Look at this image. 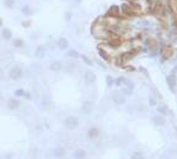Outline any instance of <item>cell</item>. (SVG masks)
Masks as SVG:
<instances>
[{
	"mask_svg": "<svg viewBox=\"0 0 177 159\" xmlns=\"http://www.w3.org/2000/svg\"><path fill=\"white\" fill-rule=\"evenodd\" d=\"M3 159H11V156H10V154H6V156L3 157Z\"/></svg>",
	"mask_w": 177,
	"mask_h": 159,
	"instance_id": "38",
	"label": "cell"
},
{
	"mask_svg": "<svg viewBox=\"0 0 177 159\" xmlns=\"http://www.w3.org/2000/svg\"><path fill=\"white\" fill-rule=\"evenodd\" d=\"M30 23H31L30 21H23V22H22V24H23L25 27H28V24H30Z\"/></svg>",
	"mask_w": 177,
	"mask_h": 159,
	"instance_id": "37",
	"label": "cell"
},
{
	"mask_svg": "<svg viewBox=\"0 0 177 159\" xmlns=\"http://www.w3.org/2000/svg\"><path fill=\"white\" fill-rule=\"evenodd\" d=\"M80 58L83 59V61H84V63H85L86 65H89V66H92V61L90 60V59H89L86 55H80Z\"/></svg>",
	"mask_w": 177,
	"mask_h": 159,
	"instance_id": "28",
	"label": "cell"
},
{
	"mask_svg": "<svg viewBox=\"0 0 177 159\" xmlns=\"http://www.w3.org/2000/svg\"><path fill=\"white\" fill-rule=\"evenodd\" d=\"M107 17H114V18H118L119 17V9L118 6L113 5L111 9L108 10V12H107Z\"/></svg>",
	"mask_w": 177,
	"mask_h": 159,
	"instance_id": "9",
	"label": "cell"
},
{
	"mask_svg": "<svg viewBox=\"0 0 177 159\" xmlns=\"http://www.w3.org/2000/svg\"><path fill=\"white\" fill-rule=\"evenodd\" d=\"M71 18V12H65V20H67V21H69V20Z\"/></svg>",
	"mask_w": 177,
	"mask_h": 159,
	"instance_id": "34",
	"label": "cell"
},
{
	"mask_svg": "<svg viewBox=\"0 0 177 159\" xmlns=\"http://www.w3.org/2000/svg\"><path fill=\"white\" fill-rule=\"evenodd\" d=\"M153 124L156 125V126H164L166 124V120L165 117H164V115H161V114H159V115H155L153 116Z\"/></svg>",
	"mask_w": 177,
	"mask_h": 159,
	"instance_id": "8",
	"label": "cell"
},
{
	"mask_svg": "<svg viewBox=\"0 0 177 159\" xmlns=\"http://www.w3.org/2000/svg\"><path fill=\"white\" fill-rule=\"evenodd\" d=\"M128 3L134 7V10H135V11H140V10H142V5H140V3H137V1H134V0H129Z\"/></svg>",
	"mask_w": 177,
	"mask_h": 159,
	"instance_id": "25",
	"label": "cell"
},
{
	"mask_svg": "<svg viewBox=\"0 0 177 159\" xmlns=\"http://www.w3.org/2000/svg\"><path fill=\"white\" fill-rule=\"evenodd\" d=\"M106 82H107V86H108V87H112V86L114 84L113 77H112V76H107V77H106Z\"/></svg>",
	"mask_w": 177,
	"mask_h": 159,
	"instance_id": "29",
	"label": "cell"
},
{
	"mask_svg": "<svg viewBox=\"0 0 177 159\" xmlns=\"http://www.w3.org/2000/svg\"><path fill=\"white\" fill-rule=\"evenodd\" d=\"M98 54H100V56L102 59H104L105 61H111V56H110V54L107 53L104 48H98Z\"/></svg>",
	"mask_w": 177,
	"mask_h": 159,
	"instance_id": "18",
	"label": "cell"
},
{
	"mask_svg": "<svg viewBox=\"0 0 177 159\" xmlns=\"http://www.w3.org/2000/svg\"><path fill=\"white\" fill-rule=\"evenodd\" d=\"M121 10H122V14L127 16V17H134V16H137V11L134 10V7L129 3H123L121 6Z\"/></svg>",
	"mask_w": 177,
	"mask_h": 159,
	"instance_id": "1",
	"label": "cell"
},
{
	"mask_svg": "<svg viewBox=\"0 0 177 159\" xmlns=\"http://www.w3.org/2000/svg\"><path fill=\"white\" fill-rule=\"evenodd\" d=\"M1 24H3V20L0 18V27H1Z\"/></svg>",
	"mask_w": 177,
	"mask_h": 159,
	"instance_id": "41",
	"label": "cell"
},
{
	"mask_svg": "<svg viewBox=\"0 0 177 159\" xmlns=\"http://www.w3.org/2000/svg\"><path fill=\"white\" fill-rule=\"evenodd\" d=\"M35 55L37 58H43L46 55V49H44L43 46H38L36 48V51H35Z\"/></svg>",
	"mask_w": 177,
	"mask_h": 159,
	"instance_id": "17",
	"label": "cell"
},
{
	"mask_svg": "<svg viewBox=\"0 0 177 159\" xmlns=\"http://www.w3.org/2000/svg\"><path fill=\"white\" fill-rule=\"evenodd\" d=\"M86 157V152L84 149H76L74 152V158L75 159H84Z\"/></svg>",
	"mask_w": 177,
	"mask_h": 159,
	"instance_id": "20",
	"label": "cell"
},
{
	"mask_svg": "<svg viewBox=\"0 0 177 159\" xmlns=\"http://www.w3.org/2000/svg\"><path fill=\"white\" fill-rule=\"evenodd\" d=\"M166 82H167V84H168V87L171 88V91L175 92L177 81H176V76L174 75V73H172V75H168V76L166 77Z\"/></svg>",
	"mask_w": 177,
	"mask_h": 159,
	"instance_id": "6",
	"label": "cell"
},
{
	"mask_svg": "<svg viewBox=\"0 0 177 159\" xmlns=\"http://www.w3.org/2000/svg\"><path fill=\"white\" fill-rule=\"evenodd\" d=\"M107 44L111 48H118V47H121L122 40L119 37H117V34H111V37L107 38Z\"/></svg>",
	"mask_w": 177,
	"mask_h": 159,
	"instance_id": "3",
	"label": "cell"
},
{
	"mask_svg": "<svg viewBox=\"0 0 177 159\" xmlns=\"http://www.w3.org/2000/svg\"><path fill=\"white\" fill-rule=\"evenodd\" d=\"M139 70H140V71H142V72L144 73V75H145V76H149V73H148V71H146L144 67H139Z\"/></svg>",
	"mask_w": 177,
	"mask_h": 159,
	"instance_id": "35",
	"label": "cell"
},
{
	"mask_svg": "<svg viewBox=\"0 0 177 159\" xmlns=\"http://www.w3.org/2000/svg\"><path fill=\"white\" fill-rule=\"evenodd\" d=\"M1 77H3V71L0 70V79H1Z\"/></svg>",
	"mask_w": 177,
	"mask_h": 159,
	"instance_id": "40",
	"label": "cell"
},
{
	"mask_svg": "<svg viewBox=\"0 0 177 159\" xmlns=\"http://www.w3.org/2000/svg\"><path fill=\"white\" fill-rule=\"evenodd\" d=\"M49 69H51L52 71H60L61 69H63V64H61L60 61H53V63L49 65Z\"/></svg>",
	"mask_w": 177,
	"mask_h": 159,
	"instance_id": "13",
	"label": "cell"
},
{
	"mask_svg": "<svg viewBox=\"0 0 177 159\" xmlns=\"http://www.w3.org/2000/svg\"><path fill=\"white\" fill-rule=\"evenodd\" d=\"M87 135L90 138H97L98 136H100V130H98L97 127H91L87 131Z\"/></svg>",
	"mask_w": 177,
	"mask_h": 159,
	"instance_id": "15",
	"label": "cell"
},
{
	"mask_svg": "<svg viewBox=\"0 0 177 159\" xmlns=\"http://www.w3.org/2000/svg\"><path fill=\"white\" fill-rule=\"evenodd\" d=\"M174 26L177 28V14L174 16Z\"/></svg>",
	"mask_w": 177,
	"mask_h": 159,
	"instance_id": "36",
	"label": "cell"
},
{
	"mask_svg": "<svg viewBox=\"0 0 177 159\" xmlns=\"http://www.w3.org/2000/svg\"><path fill=\"white\" fill-rule=\"evenodd\" d=\"M149 103H150V105H156V100H155V98H153V97H150L149 98Z\"/></svg>",
	"mask_w": 177,
	"mask_h": 159,
	"instance_id": "33",
	"label": "cell"
},
{
	"mask_svg": "<svg viewBox=\"0 0 177 159\" xmlns=\"http://www.w3.org/2000/svg\"><path fill=\"white\" fill-rule=\"evenodd\" d=\"M21 12L25 15V16H31L32 15V10H31V7L28 6V5H25L21 7Z\"/></svg>",
	"mask_w": 177,
	"mask_h": 159,
	"instance_id": "24",
	"label": "cell"
},
{
	"mask_svg": "<svg viewBox=\"0 0 177 159\" xmlns=\"http://www.w3.org/2000/svg\"><path fill=\"white\" fill-rule=\"evenodd\" d=\"M127 79H124V77H118V79L114 80V84L118 86V87H122V86H126L127 83Z\"/></svg>",
	"mask_w": 177,
	"mask_h": 159,
	"instance_id": "21",
	"label": "cell"
},
{
	"mask_svg": "<svg viewBox=\"0 0 177 159\" xmlns=\"http://www.w3.org/2000/svg\"><path fill=\"white\" fill-rule=\"evenodd\" d=\"M58 47L59 49H61V50H65V49L69 48V42L67 38H64V37H60V38L58 39Z\"/></svg>",
	"mask_w": 177,
	"mask_h": 159,
	"instance_id": "12",
	"label": "cell"
},
{
	"mask_svg": "<svg viewBox=\"0 0 177 159\" xmlns=\"http://www.w3.org/2000/svg\"><path fill=\"white\" fill-rule=\"evenodd\" d=\"M76 1H81V0H76Z\"/></svg>",
	"mask_w": 177,
	"mask_h": 159,
	"instance_id": "42",
	"label": "cell"
},
{
	"mask_svg": "<svg viewBox=\"0 0 177 159\" xmlns=\"http://www.w3.org/2000/svg\"><path fill=\"white\" fill-rule=\"evenodd\" d=\"M156 109H158V113L161 114V115H164V116L168 114V110H167V107H166V105H159V107L156 108Z\"/></svg>",
	"mask_w": 177,
	"mask_h": 159,
	"instance_id": "23",
	"label": "cell"
},
{
	"mask_svg": "<svg viewBox=\"0 0 177 159\" xmlns=\"http://www.w3.org/2000/svg\"><path fill=\"white\" fill-rule=\"evenodd\" d=\"M84 79H85V82L87 84H92L95 81H96V75L92 72V71H86L85 75H84Z\"/></svg>",
	"mask_w": 177,
	"mask_h": 159,
	"instance_id": "7",
	"label": "cell"
},
{
	"mask_svg": "<svg viewBox=\"0 0 177 159\" xmlns=\"http://www.w3.org/2000/svg\"><path fill=\"white\" fill-rule=\"evenodd\" d=\"M7 107H9V109L11 110H16L20 108V102L17 99H10L9 103H7Z\"/></svg>",
	"mask_w": 177,
	"mask_h": 159,
	"instance_id": "16",
	"label": "cell"
},
{
	"mask_svg": "<svg viewBox=\"0 0 177 159\" xmlns=\"http://www.w3.org/2000/svg\"><path fill=\"white\" fill-rule=\"evenodd\" d=\"M161 54L164 56V59H168V58H171V56H172V54H174V50H172L171 47L166 46V47H164L161 49Z\"/></svg>",
	"mask_w": 177,
	"mask_h": 159,
	"instance_id": "10",
	"label": "cell"
},
{
	"mask_svg": "<svg viewBox=\"0 0 177 159\" xmlns=\"http://www.w3.org/2000/svg\"><path fill=\"white\" fill-rule=\"evenodd\" d=\"M112 100H113L114 104L121 105V104H124L126 103V97H124V94H123V93L114 92L113 94H112Z\"/></svg>",
	"mask_w": 177,
	"mask_h": 159,
	"instance_id": "5",
	"label": "cell"
},
{
	"mask_svg": "<svg viewBox=\"0 0 177 159\" xmlns=\"http://www.w3.org/2000/svg\"><path fill=\"white\" fill-rule=\"evenodd\" d=\"M4 4H5L6 7L12 9V7H14V5H15V0H5V1H4Z\"/></svg>",
	"mask_w": 177,
	"mask_h": 159,
	"instance_id": "30",
	"label": "cell"
},
{
	"mask_svg": "<svg viewBox=\"0 0 177 159\" xmlns=\"http://www.w3.org/2000/svg\"><path fill=\"white\" fill-rule=\"evenodd\" d=\"M92 110V103L91 102H84L83 105H81V111L84 114H90Z\"/></svg>",
	"mask_w": 177,
	"mask_h": 159,
	"instance_id": "11",
	"label": "cell"
},
{
	"mask_svg": "<svg viewBox=\"0 0 177 159\" xmlns=\"http://www.w3.org/2000/svg\"><path fill=\"white\" fill-rule=\"evenodd\" d=\"M146 44H148V48H149L150 50H156V49H158V42H156L154 38H148Z\"/></svg>",
	"mask_w": 177,
	"mask_h": 159,
	"instance_id": "14",
	"label": "cell"
},
{
	"mask_svg": "<svg viewBox=\"0 0 177 159\" xmlns=\"http://www.w3.org/2000/svg\"><path fill=\"white\" fill-rule=\"evenodd\" d=\"M1 36H3V38L5 40H9L12 37V32H11V30H9V28H4V30L1 31Z\"/></svg>",
	"mask_w": 177,
	"mask_h": 159,
	"instance_id": "19",
	"label": "cell"
},
{
	"mask_svg": "<svg viewBox=\"0 0 177 159\" xmlns=\"http://www.w3.org/2000/svg\"><path fill=\"white\" fill-rule=\"evenodd\" d=\"M132 159H144V156L140 152H135V153L132 154Z\"/></svg>",
	"mask_w": 177,
	"mask_h": 159,
	"instance_id": "31",
	"label": "cell"
},
{
	"mask_svg": "<svg viewBox=\"0 0 177 159\" xmlns=\"http://www.w3.org/2000/svg\"><path fill=\"white\" fill-rule=\"evenodd\" d=\"M15 96L16 97H25V91H23V89H16V91H15Z\"/></svg>",
	"mask_w": 177,
	"mask_h": 159,
	"instance_id": "32",
	"label": "cell"
},
{
	"mask_svg": "<svg viewBox=\"0 0 177 159\" xmlns=\"http://www.w3.org/2000/svg\"><path fill=\"white\" fill-rule=\"evenodd\" d=\"M127 70H128V71H134L135 69H134V67H132V66H129V67H127Z\"/></svg>",
	"mask_w": 177,
	"mask_h": 159,
	"instance_id": "39",
	"label": "cell"
},
{
	"mask_svg": "<svg viewBox=\"0 0 177 159\" xmlns=\"http://www.w3.org/2000/svg\"><path fill=\"white\" fill-rule=\"evenodd\" d=\"M68 56L76 59V58H79V56H80V54H79V53H77L76 50H69V51H68Z\"/></svg>",
	"mask_w": 177,
	"mask_h": 159,
	"instance_id": "27",
	"label": "cell"
},
{
	"mask_svg": "<svg viewBox=\"0 0 177 159\" xmlns=\"http://www.w3.org/2000/svg\"><path fill=\"white\" fill-rule=\"evenodd\" d=\"M9 75L12 80H19V79H21L22 75H23V71H22V69L20 67V66H14L10 70L9 72Z\"/></svg>",
	"mask_w": 177,
	"mask_h": 159,
	"instance_id": "4",
	"label": "cell"
},
{
	"mask_svg": "<svg viewBox=\"0 0 177 159\" xmlns=\"http://www.w3.org/2000/svg\"><path fill=\"white\" fill-rule=\"evenodd\" d=\"M64 154H65V150L61 148V147H58V148L54 149V157L61 158V157H64Z\"/></svg>",
	"mask_w": 177,
	"mask_h": 159,
	"instance_id": "22",
	"label": "cell"
},
{
	"mask_svg": "<svg viewBox=\"0 0 177 159\" xmlns=\"http://www.w3.org/2000/svg\"><path fill=\"white\" fill-rule=\"evenodd\" d=\"M64 125H65V127H68V129H76L77 126H79V119H77L76 116H68L67 119L64 120Z\"/></svg>",
	"mask_w": 177,
	"mask_h": 159,
	"instance_id": "2",
	"label": "cell"
},
{
	"mask_svg": "<svg viewBox=\"0 0 177 159\" xmlns=\"http://www.w3.org/2000/svg\"><path fill=\"white\" fill-rule=\"evenodd\" d=\"M23 46H25V43H23V40H22V39L17 38V39H15V40H14V47H15V48H22Z\"/></svg>",
	"mask_w": 177,
	"mask_h": 159,
	"instance_id": "26",
	"label": "cell"
}]
</instances>
